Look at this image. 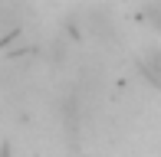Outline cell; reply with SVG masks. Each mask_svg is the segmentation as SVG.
<instances>
[{
  "label": "cell",
  "mask_w": 161,
  "mask_h": 157,
  "mask_svg": "<svg viewBox=\"0 0 161 157\" xmlns=\"http://www.w3.org/2000/svg\"><path fill=\"white\" fill-rule=\"evenodd\" d=\"M145 20L151 23V30H161V0L145 3Z\"/></svg>",
  "instance_id": "cell-2"
},
{
  "label": "cell",
  "mask_w": 161,
  "mask_h": 157,
  "mask_svg": "<svg viewBox=\"0 0 161 157\" xmlns=\"http://www.w3.org/2000/svg\"><path fill=\"white\" fill-rule=\"evenodd\" d=\"M138 72L148 78V85H155L161 92V46L142 49V56H138Z\"/></svg>",
  "instance_id": "cell-1"
}]
</instances>
